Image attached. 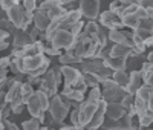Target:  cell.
Returning a JSON list of instances; mask_svg holds the SVG:
<instances>
[{"label": "cell", "mask_w": 153, "mask_h": 130, "mask_svg": "<svg viewBox=\"0 0 153 130\" xmlns=\"http://www.w3.org/2000/svg\"><path fill=\"white\" fill-rule=\"evenodd\" d=\"M26 109L29 112V115L32 118H37L40 123L45 121V112L48 110V106H49V97L46 92L43 90H34V94L31 95V98L26 101Z\"/></svg>", "instance_id": "obj_1"}, {"label": "cell", "mask_w": 153, "mask_h": 130, "mask_svg": "<svg viewBox=\"0 0 153 130\" xmlns=\"http://www.w3.org/2000/svg\"><path fill=\"white\" fill-rule=\"evenodd\" d=\"M61 72L60 68H52L49 69L40 77V83H38V89L48 94V97H54L58 94V84L61 83Z\"/></svg>", "instance_id": "obj_2"}, {"label": "cell", "mask_w": 153, "mask_h": 130, "mask_svg": "<svg viewBox=\"0 0 153 130\" xmlns=\"http://www.w3.org/2000/svg\"><path fill=\"white\" fill-rule=\"evenodd\" d=\"M6 16H8V20L12 23V26L16 29H22V31H28L29 25L32 22V12L25 11V8L20 3L6 9Z\"/></svg>", "instance_id": "obj_3"}, {"label": "cell", "mask_w": 153, "mask_h": 130, "mask_svg": "<svg viewBox=\"0 0 153 130\" xmlns=\"http://www.w3.org/2000/svg\"><path fill=\"white\" fill-rule=\"evenodd\" d=\"M69 110H71V106L63 101L58 94H55L54 97L49 98L48 112H49L51 118H52V121H54L55 124H63V121L66 120Z\"/></svg>", "instance_id": "obj_4"}, {"label": "cell", "mask_w": 153, "mask_h": 130, "mask_svg": "<svg viewBox=\"0 0 153 130\" xmlns=\"http://www.w3.org/2000/svg\"><path fill=\"white\" fill-rule=\"evenodd\" d=\"M100 84L103 86V89H101V98H103L104 101H107V103H110V101L120 103L121 98L127 94V90H126L124 87L118 86L117 83L112 80V77L101 80Z\"/></svg>", "instance_id": "obj_5"}, {"label": "cell", "mask_w": 153, "mask_h": 130, "mask_svg": "<svg viewBox=\"0 0 153 130\" xmlns=\"http://www.w3.org/2000/svg\"><path fill=\"white\" fill-rule=\"evenodd\" d=\"M75 42H76V37H75L69 29H65V28L55 29L54 34L51 35V38H49L51 46L55 48V49H58V51H60V49H65V51L72 49L74 45H75Z\"/></svg>", "instance_id": "obj_6"}, {"label": "cell", "mask_w": 153, "mask_h": 130, "mask_svg": "<svg viewBox=\"0 0 153 130\" xmlns=\"http://www.w3.org/2000/svg\"><path fill=\"white\" fill-rule=\"evenodd\" d=\"M97 104L98 101H89V100H83L81 104H80V107H78V124H80V129H84L87 126V123L91 121L92 118V115L97 109Z\"/></svg>", "instance_id": "obj_7"}, {"label": "cell", "mask_w": 153, "mask_h": 130, "mask_svg": "<svg viewBox=\"0 0 153 130\" xmlns=\"http://www.w3.org/2000/svg\"><path fill=\"white\" fill-rule=\"evenodd\" d=\"M80 12L87 20H95L100 14V0H78Z\"/></svg>", "instance_id": "obj_8"}, {"label": "cell", "mask_w": 153, "mask_h": 130, "mask_svg": "<svg viewBox=\"0 0 153 130\" xmlns=\"http://www.w3.org/2000/svg\"><path fill=\"white\" fill-rule=\"evenodd\" d=\"M98 17H100V23H101L103 28H107V29H121V28H124L120 16H117L112 11L101 12V14H98Z\"/></svg>", "instance_id": "obj_9"}, {"label": "cell", "mask_w": 153, "mask_h": 130, "mask_svg": "<svg viewBox=\"0 0 153 130\" xmlns=\"http://www.w3.org/2000/svg\"><path fill=\"white\" fill-rule=\"evenodd\" d=\"M48 60V57L45 54H37V55H31V57H23L22 60V72L25 75H28L29 72H32L34 69L40 68L42 64Z\"/></svg>", "instance_id": "obj_10"}, {"label": "cell", "mask_w": 153, "mask_h": 130, "mask_svg": "<svg viewBox=\"0 0 153 130\" xmlns=\"http://www.w3.org/2000/svg\"><path fill=\"white\" fill-rule=\"evenodd\" d=\"M60 72H61V77L65 78V86H71V87H74L83 75L81 71L74 68L72 64H63V66H60Z\"/></svg>", "instance_id": "obj_11"}, {"label": "cell", "mask_w": 153, "mask_h": 130, "mask_svg": "<svg viewBox=\"0 0 153 130\" xmlns=\"http://www.w3.org/2000/svg\"><path fill=\"white\" fill-rule=\"evenodd\" d=\"M106 104H107V101H104L103 98L98 101L92 118H91V121L87 123V126L84 129H98V127H101V124H103V121H104V116H106Z\"/></svg>", "instance_id": "obj_12"}, {"label": "cell", "mask_w": 153, "mask_h": 130, "mask_svg": "<svg viewBox=\"0 0 153 130\" xmlns=\"http://www.w3.org/2000/svg\"><path fill=\"white\" fill-rule=\"evenodd\" d=\"M80 64H81V74L92 72V74H97V75H98V72H100L101 69H103V66H104L103 60L98 58V57L83 58V60L80 61Z\"/></svg>", "instance_id": "obj_13"}, {"label": "cell", "mask_w": 153, "mask_h": 130, "mask_svg": "<svg viewBox=\"0 0 153 130\" xmlns=\"http://www.w3.org/2000/svg\"><path fill=\"white\" fill-rule=\"evenodd\" d=\"M144 84V80H143V75L139 71H132L130 75H129V81H127V86H126V90L127 94H132L135 95V92Z\"/></svg>", "instance_id": "obj_14"}, {"label": "cell", "mask_w": 153, "mask_h": 130, "mask_svg": "<svg viewBox=\"0 0 153 130\" xmlns=\"http://www.w3.org/2000/svg\"><path fill=\"white\" fill-rule=\"evenodd\" d=\"M43 48H45L43 40H34L32 43L22 48L20 54H22V57H31V55H37V54H43Z\"/></svg>", "instance_id": "obj_15"}, {"label": "cell", "mask_w": 153, "mask_h": 130, "mask_svg": "<svg viewBox=\"0 0 153 130\" xmlns=\"http://www.w3.org/2000/svg\"><path fill=\"white\" fill-rule=\"evenodd\" d=\"M34 40L31 38L28 31L17 29V32L14 34V40H12V49H22V48H25L26 45H29Z\"/></svg>", "instance_id": "obj_16"}, {"label": "cell", "mask_w": 153, "mask_h": 130, "mask_svg": "<svg viewBox=\"0 0 153 130\" xmlns=\"http://www.w3.org/2000/svg\"><path fill=\"white\" fill-rule=\"evenodd\" d=\"M32 23H34V26L37 29H40V31L45 32L46 28L49 26V23H51V19L46 16V12H43L40 9H35L32 12Z\"/></svg>", "instance_id": "obj_17"}, {"label": "cell", "mask_w": 153, "mask_h": 130, "mask_svg": "<svg viewBox=\"0 0 153 130\" xmlns=\"http://www.w3.org/2000/svg\"><path fill=\"white\" fill-rule=\"evenodd\" d=\"M124 113H126V109L121 106L120 103L110 101V103L106 104V118H110V120H120Z\"/></svg>", "instance_id": "obj_18"}, {"label": "cell", "mask_w": 153, "mask_h": 130, "mask_svg": "<svg viewBox=\"0 0 153 130\" xmlns=\"http://www.w3.org/2000/svg\"><path fill=\"white\" fill-rule=\"evenodd\" d=\"M133 49L129 46V45H124V43H113V46L110 48L109 51V55L110 57H123V58H127L130 54H133Z\"/></svg>", "instance_id": "obj_19"}, {"label": "cell", "mask_w": 153, "mask_h": 130, "mask_svg": "<svg viewBox=\"0 0 153 130\" xmlns=\"http://www.w3.org/2000/svg\"><path fill=\"white\" fill-rule=\"evenodd\" d=\"M133 107H135V116L141 118V116H144L149 110H152V104H149L143 98L133 95Z\"/></svg>", "instance_id": "obj_20"}, {"label": "cell", "mask_w": 153, "mask_h": 130, "mask_svg": "<svg viewBox=\"0 0 153 130\" xmlns=\"http://www.w3.org/2000/svg\"><path fill=\"white\" fill-rule=\"evenodd\" d=\"M81 12L80 9H72V11H68L65 17H63V22H61V28H65V29H69L72 25H75L78 20H81Z\"/></svg>", "instance_id": "obj_21"}, {"label": "cell", "mask_w": 153, "mask_h": 130, "mask_svg": "<svg viewBox=\"0 0 153 130\" xmlns=\"http://www.w3.org/2000/svg\"><path fill=\"white\" fill-rule=\"evenodd\" d=\"M103 63H104V66H107L112 71L126 69V58H123V57H110V55H106L103 58Z\"/></svg>", "instance_id": "obj_22"}, {"label": "cell", "mask_w": 153, "mask_h": 130, "mask_svg": "<svg viewBox=\"0 0 153 130\" xmlns=\"http://www.w3.org/2000/svg\"><path fill=\"white\" fill-rule=\"evenodd\" d=\"M20 86H22V81H20V80L12 81V83H11V86L6 89L5 97H3V101H5V103H11L12 100H14V98L20 94Z\"/></svg>", "instance_id": "obj_23"}, {"label": "cell", "mask_w": 153, "mask_h": 130, "mask_svg": "<svg viewBox=\"0 0 153 130\" xmlns=\"http://www.w3.org/2000/svg\"><path fill=\"white\" fill-rule=\"evenodd\" d=\"M136 97L143 98L144 101H147L149 104H152V98H153V89H152V84H143L141 87H139L136 92H135Z\"/></svg>", "instance_id": "obj_24"}, {"label": "cell", "mask_w": 153, "mask_h": 130, "mask_svg": "<svg viewBox=\"0 0 153 130\" xmlns=\"http://www.w3.org/2000/svg\"><path fill=\"white\" fill-rule=\"evenodd\" d=\"M139 20H141V19L136 16V12H132V14H126V16L121 17L123 26H126V28H129V29H132V31H133L135 28H138Z\"/></svg>", "instance_id": "obj_25"}, {"label": "cell", "mask_w": 153, "mask_h": 130, "mask_svg": "<svg viewBox=\"0 0 153 130\" xmlns=\"http://www.w3.org/2000/svg\"><path fill=\"white\" fill-rule=\"evenodd\" d=\"M141 75H143V80L146 84H152V75H153V64L152 61H143L141 63Z\"/></svg>", "instance_id": "obj_26"}, {"label": "cell", "mask_w": 153, "mask_h": 130, "mask_svg": "<svg viewBox=\"0 0 153 130\" xmlns=\"http://www.w3.org/2000/svg\"><path fill=\"white\" fill-rule=\"evenodd\" d=\"M112 80L117 83L118 86L124 87L127 86V81H129V75H127L126 69H118V71H113L112 72Z\"/></svg>", "instance_id": "obj_27"}, {"label": "cell", "mask_w": 153, "mask_h": 130, "mask_svg": "<svg viewBox=\"0 0 153 130\" xmlns=\"http://www.w3.org/2000/svg\"><path fill=\"white\" fill-rule=\"evenodd\" d=\"M83 58L81 57H76L72 49L66 51V54H60V63L61 64H76V63H80Z\"/></svg>", "instance_id": "obj_28"}, {"label": "cell", "mask_w": 153, "mask_h": 130, "mask_svg": "<svg viewBox=\"0 0 153 130\" xmlns=\"http://www.w3.org/2000/svg\"><path fill=\"white\" fill-rule=\"evenodd\" d=\"M34 94V86L32 84H29L28 81H22V86H20V98H22V101L26 104V101L31 98V95Z\"/></svg>", "instance_id": "obj_29"}, {"label": "cell", "mask_w": 153, "mask_h": 130, "mask_svg": "<svg viewBox=\"0 0 153 130\" xmlns=\"http://www.w3.org/2000/svg\"><path fill=\"white\" fill-rule=\"evenodd\" d=\"M83 80H84V83H86L87 87L100 86V83H101V78H100L97 74H92V72H86V74H83Z\"/></svg>", "instance_id": "obj_30"}, {"label": "cell", "mask_w": 153, "mask_h": 130, "mask_svg": "<svg viewBox=\"0 0 153 130\" xmlns=\"http://www.w3.org/2000/svg\"><path fill=\"white\" fill-rule=\"evenodd\" d=\"M9 106H11V112H12V113H16V115H20V113L23 112V109H25V103L22 101L20 94L9 103Z\"/></svg>", "instance_id": "obj_31"}, {"label": "cell", "mask_w": 153, "mask_h": 130, "mask_svg": "<svg viewBox=\"0 0 153 130\" xmlns=\"http://www.w3.org/2000/svg\"><path fill=\"white\" fill-rule=\"evenodd\" d=\"M87 100H89V101H95V103L101 100V89H100V86H94V87H89Z\"/></svg>", "instance_id": "obj_32"}, {"label": "cell", "mask_w": 153, "mask_h": 130, "mask_svg": "<svg viewBox=\"0 0 153 130\" xmlns=\"http://www.w3.org/2000/svg\"><path fill=\"white\" fill-rule=\"evenodd\" d=\"M38 127H40V121L37 118H31L22 124V129H25V130H37Z\"/></svg>", "instance_id": "obj_33"}, {"label": "cell", "mask_w": 153, "mask_h": 130, "mask_svg": "<svg viewBox=\"0 0 153 130\" xmlns=\"http://www.w3.org/2000/svg\"><path fill=\"white\" fill-rule=\"evenodd\" d=\"M152 123H153V112L152 110H149L144 116L139 118V127H149Z\"/></svg>", "instance_id": "obj_34"}, {"label": "cell", "mask_w": 153, "mask_h": 130, "mask_svg": "<svg viewBox=\"0 0 153 130\" xmlns=\"http://www.w3.org/2000/svg\"><path fill=\"white\" fill-rule=\"evenodd\" d=\"M133 34H136L139 38H147V37H150V35H153V31H150V29H146V28H141V26H138V28H135L133 31H132Z\"/></svg>", "instance_id": "obj_35"}, {"label": "cell", "mask_w": 153, "mask_h": 130, "mask_svg": "<svg viewBox=\"0 0 153 130\" xmlns=\"http://www.w3.org/2000/svg\"><path fill=\"white\" fill-rule=\"evenodd\" d=\"M25 11H28V12H34L37 9V2L35 0H23V5Z\"/></svg>", "instance_id": "obj_36"}, {"label": "cell", "mask_w": 153, "mask_h": 130, "mask_svg": "<svg viewBox=\"0 0 153 130\" xmlns=\"http://www.w3.org/2000/svg\"><path fill=\"white\" fill-rule=\"evenodd\" d=\"M83 26H84V23H83L81 20H78V22H76L75 25H72V26H71V28H69V31H71V32H72L75 37H78V34L83 31Z\"/></svg>", "instance_id": "obj_37"}, {"label": "cell", "mask_w": 153, "mask_h": 130, "mask_svg": "<svg viewBox=\"0 0 153 130\" xmlns=\"http://www.w3.org/2000/svg\"><path fill=\"white\" fill-rule=\"evenodd\" d=\"M138 26H141V28H146V29H150V31H153V19L147 17V19L139 20V25H138Z\"/></svg>", "instance_id": "obj_38"}, {"label": "cell", "mask_w": 153, "mask_h": 130, "mask_svg": "<svg viewBox=\"0 0 153 130\" xmlns=\"http://www.w3.org/2000/svg\"><path fill=\"white\" fill-rule=\"evenodd\" d=\"M17 3H20V0H0V6H2V9H9L11 6H14V5H17Z\"/></svg>", "instance_id": "obj_39"}, {"label": "cell", "mask_w": 153, "mask_h": 130, "mask_svg": "<svg viewBox=\"0 0 153 130\" xmlns=\"http://www.w3.org/2000/svg\"><path fill=\"white\" fill-rule=\"evenodd\" d=\"M71 123L72 126H75L76 129H80V124H78V109H74L71 112Z\"/></svg>", "instance_id": "obj_40"}, {"label": "cell", "mask_w": 153, "mask_h": 130, "mask_svg": "<svg viewBox=\"0 0 153 130\" xmlns=\"http://www.w3.org/2000/svg\"><path fill=\"white\" fill-rule=\"evenodd\" d=\"M26 81L32 86H38V83H40V77H32V75H28Z\"/></svg>", "instance_id": "obj_41"}, {"label": "cell", "mask_w": 153, "mask_h": 130, "mask_svg": "<svg viewBox=\"0 0 153 130\" xmlns=\"http://www.w3.org/2000/svg\"><path fill=\"white\" fill-rule=\"evenodd\" d=\"M138 6H141V8H152L153 6V0H139Z\"/></svg>", "instance_id": "obj_42"}, {"label": "cell", "mask_w": 153, "mask_h": 130, "mask_svg": "<svg viewBox=\"0 0 153 130\" xmlns=\"http://www.w3.org/2000/svg\"><path fill=\"white\" fill-rule=\"evenodd\" d=\"M2 123H3V129H12V130H19V126H16V124L9 123L8 120H3Z\"/></svg>", "instance_id": "obj_43"}, {"label": "cell", "mask_w": 153, "mask_h": 130, "mask_svg": "<svg viewBox=\"0 0 153 130\" xmlns=\"http://www.w3.org/2000/svg\"><path fill=\"white\" fill-rule=\"evenodd\" d=\"M9 61H11V55H9V57H0V68L8 66Z\"/></svg>", "instance_id": "obj_44"}, {"label": "cell", "mask_w": 153, "mask_h": 130, "mask_svg": "<svg viewBox=\"0 0 153 130\" xmlns=\"http://www.w3.org/2000/svg\"><path fill=\"white\" fill-rule=\"evenodd\" d=\"M143 43H144L146 49H147V48H150V46H152V43H153V35H150V37L144 38V40H143Z\"/></svg>", "instance_id": "obj_45"}, {"label": "cell", "mask_w": 153, "mask_h": 130, "mask_svg": "<svg viewBox=\"0 0 153 130\" xmlns=\"http://www.w3.org/2000/svg\"><path fill=\"white\" fill-rule=\"evenodd\" d=\"M8 72H9L8 66H3V68H0V80H2V78H5V77H8Z\"/></svg>", "instance_id": "obj_46"}, {"label": "cell", "mask_w": 153, "mask_h": 130, "mask_svg": "<svg viewBox=\"0 0 153 130\" xmlns=\"http://www.w3.org/2000/svg\"><path fill=\"white\" fill-rule=\"evenodd\" d=\"M9 37V32L5 31V29H0V40H8Z\"/></svg>", "instance_id": "obj_47"}, {"label": "cell", "mask_w": 153, "mask_h": 130, "mask_svg": "<svg viewBox=\"0 0 153 130\" xmlns=\"http://www.w3.org/2000/svg\"><path fill=\"white\" fill-rule=\"evenodd\" d=\"M8 48H9L8 40H0V51H5V49H8Z\"/></svg>", "instance_id": "obj_48"}, {"label": "cell", "mask_w": 153, "mask_h": 130, "mask_svg": "<svg viewBox=\"0 0 153 130\" xmlns=\"http://www.w3.org/2000/svg\"><path fill=\"white\" fill-rule=\"evenodd\" d=\"M153 60V54L152 52H149V55H147V61H152Z\"/></svg>", "instance_id": "obj_49"}, {"label": "cell", "mask_w": 153, "mask_h": 130, "mask_svg": "<svg viewBox=\"0 0 153 130\" xmlns=\"http://www.w3.org/2000/svg\"><path fill=\"white\" fill-rule=\"evenodd\" d=\"M72 2H75V0H65V5H69V3H72Z\"/></svg>", "instance_id": "obj_50"}, {"label": "cell", "mask_w": 153, "mask_h": 130, "mask_svg": "<svg viewBox=\"0 0 153 130\" xmlns=\"http://www.w3.org/2000/svg\"><path fill=\"white\" fill-rule=\"evenodd\" d=\"M35 2H37V6H38V5H40V3H43L45 0H35Z\"/></svg>", "instance_id": "obj_51"}, {"label": "cell", "mask_w": 153, "mask_h": 130, "mask_svg": "<svg viewBox=\"0 0 153 130\" xmlns=\"http://www.w3.org/2000/svg\"><path fill=\"white\" fill-rule=\"evenodd\" d=\"M58 3H61V5H65V0H57Z\"/></svg>", "instance_id": "obj_52"}, {"label": "cell", "mask_w": 153, "mask_h": 130, "mask_svg": "<svg viewBox=\"0 0 153 130\" xmlns=\"http://www.w3.org/2000/svg\"><path fill=\"white\" fill-rule=\"evenodd\" d=\"M3 129V123H2V120H0V130Z\"/></svg>", "instance_id": "obj_53"}]
</instances>
